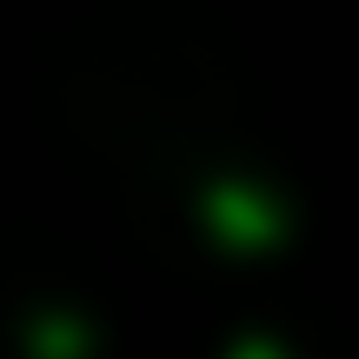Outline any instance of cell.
I'll use <instances>...</instances> for the list:
<instances>
[{
	"instance_id": "1",
	"label": "cell",
	"mask_w": 359,
	"mask_h": 359,
	"mask_svg": "<svg viewBox=\"0 0 359 359\" xmlns=\"http://www.w3.org/2000/svg\"><path fill=\"white\" fill-rule=\"evenodd\" d=\"M233 359H280V353H273V346H240Z\"/></svg>"
}]
</instances>
